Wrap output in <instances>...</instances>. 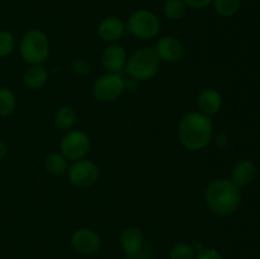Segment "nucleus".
Wrapping results in <instances>:
<instances>
[{"label":"nucleus","instance_id":"423d86ee","mask_svg":"<svg viewBox=\"0 0 260 259\" xmlns=\"http://www.w3.org/2000/svg\"><path fill=\"white\" fill-rule=\"evenodd\" d=\"M124 89H126V81L119 74L106 73L94 81L93 95L96 101L111 103L122 95Z\"/></svg>","mask_w":260,"mask_h":259},{"label":"nucleus","instance_id":"dca6fc26","mask_svg":"<svg viewBox=\"0 0 260 259\" xmlns=\"http://www.w3.org/2000/svg\"><path fill=\"white\" fill-rule=\"evenodd\" d=\"M48 73L42 65H30L24 73V84L29 89L37 90V89L43 88L47 83Z\"/></svg>","mask_w":260,"mask_h":259},{"label":"nucleus","instance_id":"393cba45","mask_svg":"<svg viewBox=\"0 0 260 259\" xmlns=\"http://www.w3.org/2000/svg\"><path fill=\"white\" fill-rule=\"evenodd\" d=\"M196 259H223V256L216 249H202L196 256Z\"/></svg>","mask_w":260,"mask_h":259},{"label":"nucleus","instance_id":"0eeeda50","mask_svg":"<svg viewBox=\"0 0 260 259\" xmlns=\"http://www.w3.org/2000/svg\"><path fill=\"white\" fill-rule=\"evenodd\" d=\"M60 150L69 161L85 159L90 150V139L81 130H70L61 140Z\"/></svg>","mask_w":260,"mask_h":259},{"label":"nucleus","instance_id":"f257e3e1","mask_svg":"<svg viewBox=\"0 0 260 259\" xmlns=\"http://www.w3.org/2000/svg\"><path fill=\"white\" fill-rule=\"evenodd\" d=\"M213 122L211 117L200 112H190L183 116L178 123V139L190 151H201L211 144L213 137Z\"/></svg>","mask_w":260,"mask_h":259},{"label":"nucleus","instance_id":"7ed1b4c3","mask_svg":"<svg viewBox=\"0 0 260 259\" xmlns=\"http://www.w3.org/2000/svg\"><path fill=\"white\" fill-rule=\"evenodd\" d=\"M161 61L157 57L154 48L142 47L135 51L127 58L126 70L132 79L139 81H147L155 78L160 70Z\"/></svg>","mask_w":260,"mask_h":259},{"label":"nucleus","instance_id":"5701e85b","mask_svg":"<svg viewBox=\"0 0 260 259\" xmlns=\"http://www.w3.org/2000/svg\"><path fill=\"white\" fill-rule=\"evenodd\" d=\"M15 48V40L12 33L0 30V57L10 55Z\"/></svg>","mask_w":260,"mask_h":259},{"label":"nucleus","instance_id":"bb28decb","mask_svg":"<svg viewBox=\"0 0 260 259\" xmlns=\"http://www.w3.org/2000/svg\"><path fill=\"white\" fill-rule=\"evenodd\" d=\"M7 155V145L4 144L2 139H0V160H3Z\"/></svg>","mask_w":260,"mask_h":259},{"label":"nucleus","instance_id":"a211bd4d","mask_svg":"<svg viewBox=\"0 0 260 259\" xmlns=\"http://www.w3.org/2000/svg\"><path fill=\"white\" fill-rule=\"evenodd\" d=\"M55 123L61 130L70 131L76 123V113L71 107L62 106L56 111L55 113Z\"/></svg>","mask_w":260,"mask_h":259},{"label":"nucleus","instance_id":"2eb2a0df","mask_svg":"<svg viewBox=\"0 0 260 259\" xmlns=\"http://www.w3.org/2000/svg\"><path fill=\"white\" fill-rule=\"evenodd\" d=\"M142 243H144V236L139 228L129 226V228L124 229L121 235V245L124 253L128 255H135L140 251Z\"/></svg>","mask_w":260,"mask_h":259},{"label":"nucleus","instance_id":"f3484780","mask_svg":"<svg viewBox=\"0 0 260 259\" xmlns=\"http://www.w3.org/2000/svg\"><path fill=\"white\" fill-rule=\"evenodd\" d=\"M69 160L58 152H51L45 157V169L52 175H61L68 172Z\"/></svg>","mask_w":260,"mask_h":259},{"label":"nucleus","instance_id":"6ab92c4d","mask_svg":"<svg viewBox=\"0 0 260 259\" xmlns=\"http://www.w3.org/2000/svg\"><path fill=\"white\" fill-rule=\"evenodd\" d=\"M162 13L169 20H179L187 13V5L182 0H167L162 7Z\"/></svg>","mask_w":260,"mask_h":259},{"label":"nucleus","instance_id":"9d476101","mask_svg":"<svg viewBox=\"0 0 260 259\" xmlns=\"http://www.w3.org/2000/svg\"><path fill=\"white\" fill-rule=\"evenodd\" d=\"M73 248L80 254H93L101 248V238L94 230L88 228L78 229L71 238Z\"/></svg>","mask_w":260,"mask_h":259},{"label":"nucleus","instance_id":"b1692460","mask_svg":"<svg viewBox=\"0 0 260 259\" xmlns=\"http://www.w3.org/2000/svg\"><path fill=\"white\" fill-rule=\"evenodd\" d=\"M71 70L75 74H79V75H85V74H88L90 71V63L86 62L85 60L78 58L71 65Z\"/></svg>","mask_w":260,"mask_h":259},{"label":"nucleus","instance_id":"a878e982","mask_svg":"<svg viewBox=\"0 0 260 259\" xmlns=\"http://www.w3.org/2000/svg\"><path fill=\"white\" fill-rule=\"evenodd\" d=\"M187 7L193 8V9H203L208 7L212 3V0H182Z\"/></svg>","mask_w":260,"mask_h":259},{"label":"nucleus","instance_id":"f03ea898","mask_svg":"<svg viewBox=\"0 0 260 259\" xmlns=\"http://www.w3.org/2000/svg\"><path fill=\"white\" fill-rule=\"evenodd\" d=\"M207 207L218 216H230L238 211L241 203V193L231 179H216L205 190Z\"/></svg>","mask_w":260,"mask_h":259},{"label":"nucleus","instance_id":"ddd939ff","mask_svg":"<svg viewBox=\"0 0 260 259\" xmlns=\"http://www.w3.org/2000/svg\"><path fill=\"white\" fill-rule=\"evenodd\" d=\"M222 106V96L216 89L206 88L200 91L197 96L198 112L205 116H215Z\"/></svg>","mask_w":260,"mask_h":259},{"label":"nucleus","instance_id":"f8f14e48","mask_svg":"<svg viewBox=\"0 0 260 259\" xmlns=\"http://www.w3.org/2000/svg\"><path fill=\"white\" fill-rule=\"evenodd\" d=\"M126 24L118 17H106L98 25V35L102 41L107 43H116L123 37Z\"/></svg>","mask_w":260,"mask_h":259},{"label":"nucleus","instance_id":"20e7f679","mask_svg":"<svg viewBox=\"0 0 260 259\" xmlns=\"http://www.w3.org/2000/svg\"><path fill=\"white\" fill-rule=\"evenodd\" d=\"M20 57L28 65H42L50 56V41L40 29H30L19 42Z\"/></svg>","mask_w":260,"mask_h":259},{"label":"nucleus","instance_id":"4468645a","mask_svg":"<svg viewBox=\"0 0 260 259\" xmlns=\"http://www.w3.org/2000/svg\"><path fill=\"white\" fill-rule=\"evenodd\" d=\"M256 174H258V170L251 160H240L234 167L233 173H231V180L239 188L245 187L255 180Z\"/></svg>","mask_w":260,"mask_h":259},{"label":"nucleus","instance_id":"6e6552de","mask_svg":"<svg viewBox=\"0 0 260 259\" xmlns=\"http://www.w3.org/2000/svg\"><path fill=\"white\" fill-rule=\"evenodd\" d=\"M66 173L71 184L78 188L91 187L95 184L99 178L98 165L88 159L73 161Z\"/></svg>","mask_w":260,"mask_h":259},{"label":"nucleus","instance_id":"9b49d317","mask_svg":"<svg viewBox=\"0 0 260 259\" xmlns=\"http://www.w3.org/2000/svg\"><path fill=\"white\" fill-rule=\"evenodd\" d=\"M127 58V52L122 46L111 43L102 52V65L107 73L119 74V71L126 68Z\"/></svg>","mask_w":260,"mask_h":259},{"label":"nucleus","instance_id":"aec40b11","mask_svg":"<svg viewBox=\"0 0 260 259\" xmlns=\"http://www.w3.org/2000/svg\"><path fill=\"white\" fill-rule=\"evenodd\" d=\"M17 99L14 93L7 86H0V116L8 117L14 112Z\"/></svg>","mask_w":260,"mask_h":259},{"label":"nucleus","instance_id":"1a4fd4ad","mask_svg":"<svg viewBox=\"0 0 260 259\" xmlns=\"http://www.w3.org/2000/svg\"><path fill=\"white\" fill-rule=\"evenodd\" d=\"M154 50L160 61L168 63L179 62L184 56V45L174 36H164L159 38Z\"/></svg>","mask_w":260,"mask_h":259},{"label":"nucleus","instance_id":"39448f33","mask_svg":"<svg viewBox=\"0 0 260 259\" xmlns=\"http://www.w3.org/2000/svg\"><path fill=\"white\" fill-rule=\"evenodd\" d=\"M161 23L154 12L139 9L132 13L126 23V30L140 40H150L160 33Z\"/></svg>","mask_w":260,"mask_h":259},{"label":"nucleus","instance_id":"412c9836","mask_svg":"<svg viewBox=\"0 0 260 259\" xmlns=\"http://www.w3.org/2000/svg\"><path fill=\"white\" fill-rule=\"evenodd\" d=\"M216 13L221 17H233L239 12L241 0H212Z\"/></svg>","mask_w":260,"mask_h":259},{"label":"nucleus","instance_id":"4be33fe9","mask_svg":"<svg viewBox=\"0 0 260 259\" xmlns=\"http://www.w3.org/2000/svg\"><path fill=\"white\" fill-rule=\"evenodd\" d=\"M194 249L187 243H177L170 249V259H194Z\"/></svg>","mask_w":260,"mask_h":259}]
</instances>
